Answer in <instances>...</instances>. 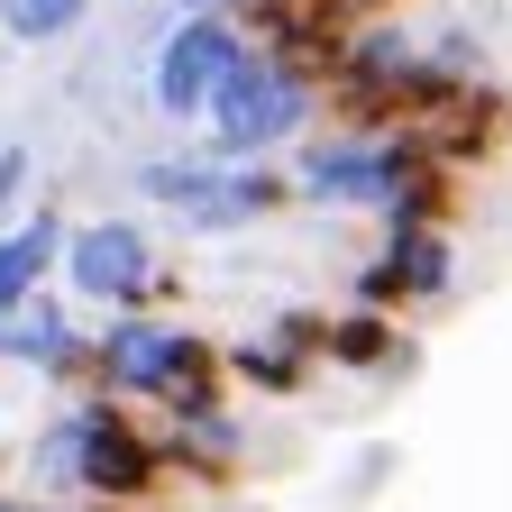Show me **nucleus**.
<instances>
[{"instance_id":"f257e3e1","label":"nucleus","mask_w":512,"mask_h":512,"mask_svg":"<svg viewBox=\"0 0 512 512\" xmlns=\"http://www.w3.org/2000/svg\"><path fill=\"white\" fill-rule=\"evenodd\" d=\"M19 476L37 503H92V512H147L174 485L156 421H138L110 394H74L64 412H46L37 439L19 448Z\"/></svg>"},{"instance_id":"f03ea898","label":"nucleus","mask_w":512,"mask_h":512,"mask_svg":"<svg viewBox=\"0 0 512 512\" xmlns=\"http://www.w3.org/2000/svg\"><path fill=\"white\" fill-rule=\"evenodd\" d=\"M92 394L128 412H183L229 394V339L192 330L174 311H119L92 330Z\"/></svg>"},{"instance_id":"7ed1b4c3","label":"nucleus","mask_w":512,"mask_h":512,"mask_svg":"<svg viewBox=\"0 0 512 512\" xmlns=\"http://www.w3.org/2000/svg\"><path fill=\"white\" fill-rule=\"evenodd\" d=\"M311 128H330V83L302 74L293 55H266L247 46V64L220 83L211 119H202V147L220 165H275L284 147H302Z\"/></svg>"},{"instance_id":"20e7f679","label":"nucleus","mask_w":512,"mask_h":512,"mask_svg":"<svg viewBox=\"0 0 512 512\" xmlns=\"http://www.w3.org/2000/svg\"><path fill=\"white\" fill-rule=\"evenodd\" d=\"M64 302H92L101 320L119 311H165L183 293V275L156 256V229L138 211H101V220H74V238H64Z\"/></svg>"},{"instance_id":"39448f33","label":"nucleus","mask_w":512,"mask_h":512,"mask_svg":"<svg viewBox=\"0 0 512 512\" xmlns=\"http://www.w3.org/2000/svg\"><path fill=\"white\" fill-rule=\"evenodd\" d=\"M421 165V138L412 128H311V138L293 147V192L311 211H394V192H403V174Z\"/></svg>"},{"instance_id":"423d86ee","label":"nucleus","mask_w":512,"mask_h":512,"mask_svg":"<svg viewBox=\"0 0 512 512\" xmlns=\"http://www.w3.org/2000/svg\"><path fill=\"white\" fill-rule=\"evenodd\" d=\"M421 64H430V37L412 19H366L348 28L339 64H330V119L339 128H412V92H421Z\"/></svg>"},{"instance_id":"0eeeda50","label":"nucleus","mask_w":512,"mask_h":512,"mask_svg":"<svg viewBox=\"0 0 512 512\" xmlns=\"http://www.w3.org/2000/svg\"><path fill=\"white\" fill-rule=\"evenodd\" d=\"M238 64H247V28L238 19H165V37L147 55V101H156V119L202 128Z\"/></svg>"},{"instance_id":"6e6552de","label":"nucleus","mask_w":512,"mask_h":512,"mask_svg":"<svg viewBox=\"0 0 512 512\" xmlns=\"http://www.w3.org/2000/svg\"><path fill=\"white\" fill-rule=\"evenodd\" d=\"M448 293H458V229H384V247L357 266L348 302L366 311H439Z\"/></svg>"},{"instance_id":"1a4fd4ad","label":"nucleus","mask_w":512,"mask_h":512,"mask_svg":"<svg viewBox=\"0 0 512 512\" xmlns=\"http://www.w3.org/2000/svg\"><path fill=\"white\" fill-rule=\"evenodd\" d=\"M156 439H165V467H174L183 485H202V494H229V485L247 476V458H256V439H247V421H238L229 394H220V403L156 412Z\"/></svg>"},{"instance_id":"9d476101","label":"nucleus","mask_w":512,"mask_h":512,"mask_svg":"<svg viewBox=\"0 0 512 512\" xmlns=\"http://www.w3.org/2000/svg\"><path fill=\"white\" fill-rule=\"evenodd\" d=\"M0 357L46 375V384H64V394H92V330L74 320L64 293H37V302H19L10 320H0Z\"/></svg>"},{"instance_id":"9b49d317","label":"nucleus","mask_w":512,"mask_h":512,"mask_svg":"<svg viewBox=\"0 0 512 512\" xmlns=\"http://www.w3.org/2000/svg\"><path fill=\"white\" fill-rule=\"evenodd\" d=\"M238 28H247V46H266V55H293L302 74H320L330 83V64H339V46H348V0H238Z\"/></svg>"},{"instance_id":"f8f14e48","label":"nucleus","mask_w":512,"mask_h":512,"mask_svg":"<svg viewBox=\"0 0 512 512\" xmlns=\"http://www.w3.org/2000/svg\"><path fill=\"white\" fill-rule=\"evenodd\" d=\"M412 138H421V147H430L448 174H476V165H494V156L512 147V92L485 74V83H467L448 110H430V119L412 128Z\"/></svg>"},{"instance_id":"ddd939ff","label":"nucleus","mask_w":512,"mask_h":512,"mask_svg":"<svg viewBox=\"0 0 512 512\" xmlns=\"http://www.w3.org/2000/svg\"><path fill=\"white\" fill-rule=\"evenodd\" d=\"M293 202H302V192H293V165H220L211 192H202L174 229H183V238H238V229H256V220L293 211Z\"/></svg>"},{"instance_id":"4468645a","label":"nucleus","mask_w":512,"mask_h":512,"mask_svg":"<svg viewBox=\"0 0 512 512\" xmlns=\"http://www.w3.org/2000/svg\"><path fill=\"white\" fill-rule=\"evenodd\" d=\"M320 366H330V375H366V384H403L421 366V348H412V330H403L394 311L348 302V311H330V348H320Z\"/></svg>"},{"instance_id":"2eb2a0df","label":"nucleus","mask_w":512,"mask_h":512,"mask_svg":"<svg viewBox=\"0 0 512 512\" xmlns=\"http://www.w3.org/2000/svg\"><path fill=\"white\" fill-rule=\"evenodd\" d=\"M64 238H74V220H64L55 202H37L19 229H0V320H10L19 302H37L64 275Z\"/></svg>"},{"instance_id":"dca6fc26","label":"nucleus","mask_w":512,"mask_h":512,"mask_svg":"<svg viewBox=\"0 0 512 512\" xmlns=\"http://www.w3.org/2000/svg\"><path fill=\"white\" fill-rule=\"evenodd\" d=\"M311 375H320V357H302V348H293V339H275V330L229 339V394L293 403V394H311Z\"/></svg>"},{"instance_id":"f3484780","label":"nucleus","mask_w":512,"mask_h":512,"mask_svg":"<svg viewBox=\"0 0 512 512\" xmlns=\"http://www.w3.org/2000/svg\"><path fill=\"white\" fill-rule=\"evenodd\" d=\"M211 174H220L211 147H174V156H138V174H128V183H138V202H156L165 220H183V211L211 192Z\"/></svg>"},{"instance_id":"a211bd4d","label":"nucleus","mask_w":512,"mask_h":512,"mask_svg":"<svg viewBox=\"0 0 512 512\" xmlns=\"http://www.w3.org/2000/svg\"><path fill=\"white\" fill-rule=\"evenodd\" d=\"M92 19V0H0V37L10 46H55Z\"/></svg>"},{"instance_id":"6ab92c4d","label":"nucleus","mask_w":512,"mask_h":512,"mask_svg":"<svg viewBox=\"0 0 512 512\" xmlns=\"http://www.w3.org/2000/svg\"><path fill=\"white\" fill-rule=\"evenodd\" d=\"M394 467H403V448H384V439H366L357 458H348V476H339V503H366V494H375L384 476H394Z\"/></svg>"},{"instance_id":"aec40b11","label":"nucleus","mask_w":512,"mask_h":512,"mask_svg":"<svg viewBox=\"0 0 512 512\" xmlns=\"http://www.w3.org/2000/svg\"><path fill=\"white\" fill-rule=\"evenodd\" d=\"M28 183H37V156L10 138V147H0V229H19V220H28V211H19V202H28Z\"/></svg>"},{"instance_id":"412c9836","label":"nucleus","mask_w":512,"mask_h":512,"mask_svg":"<svg viewBox=\"0 0 512 512\" xmlns=\"http://www.w3.org/2000/svg\"><path fill=\"white\" fill-rule=\"evenodd\" d=\"M174 19H238V0H174Z\"/></svg>"},{"instance_id":"4be33fe9","label":"nucleus","mask_w":512,"mask_h":512,"mask_svg":"<svg viewBox=\"0 0 512 512\" xmlns=\"http://www.w3.org/2000/svg\"><path fill=\"white\" fill-rule=\"evenodd\" d=\"M403 10H412V0H348V19H357V28H366V19H403Z\"/></svg>"},{"instance_id":"5701e85b","label":"nucleus","mask_w":512,"mask_h":512,"mask_svg":"<svg viewBox=\"0 0 512 512\" xmlns=\"http://www.w3.org/2000/svg\"><path fill=\"white\" fill-rule=\"evenodd\" d=\"M0 494H10V485H0Z\"/></svg>"}]
</instances>
